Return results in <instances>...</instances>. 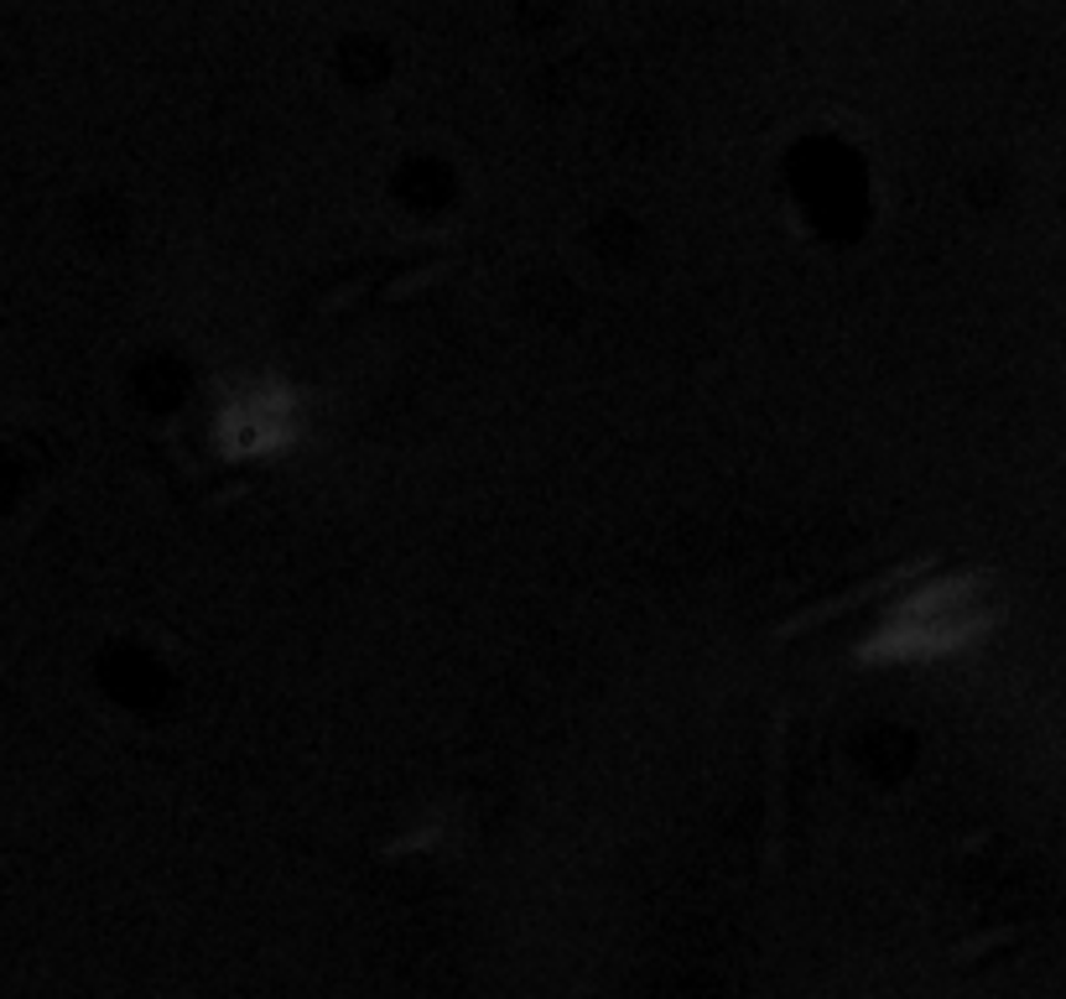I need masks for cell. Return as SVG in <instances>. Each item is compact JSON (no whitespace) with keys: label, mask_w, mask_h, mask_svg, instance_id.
Masks as SVG:
<instances>
[{"label":"cell","mask_w":1066,"mask_h":999,"mask_svg":"<svg viewBox=\"0 0 1066 999\" xmlns=\"http://www.w3.org/2000/svg\"><path fill=\"white\" fill-rule=\"evenodd\" d=\"M936 568H942V552H915L905 563H884V568L859 578V584H848V588H838V594H827V599H811V604H801V609H791L786 620L775 625V640L791 646V640L811 636V630H822V625L848 620L853 609H869V604L884 599V594H900V588L921 584V578H931Z\"/></svg>","instance_id":"cell-1"},{"label":"cell","mask_w":1066,"mask_h":999,"mask_svg":"<svg viewBox=\"0 0 1066 999\" xmlns=\"http://www.w3.org/2000/svg\"><path fill=\"white\" fill-rule=\"evenodd\" d=\"M791 724L796 713L775 703L765 724V823H759V869L780 875L791 844Z\"/></svg>","instance_id":"cell-2"},{"label":"cell","mask_w":1066,"mask_h":999,"mask_svg":"<svg viewBox=\"0 0 1066 999\" xmlns=\"http://www.w3.org/2000/svg\"><path fill=\"white\" fill-rule=\"evenodd\" d=\"M453 260H458V256L427 260V266H412V271H396L391 281H385V292H380V297H412V292H422V287H432V281H443V276L453 271Z\"/></svg>","instance_id":"cell-3"},{"label":"cell","mask_w":1066,"mask_h":999,"mask_svg":"<svg viewBox=\"0 0 1066 999\" xmlns=\"http://www.w3.org/2000/svg\"><path fill=\"white\" fill-rule=\"evenodd\" d=\"M1020 937V927H998V931H979V937H967V943H958L952 948V958L958 964H973V952H994V948H1010Z\"/></svg>","instance_id":"cell-4"}]
</instances>
